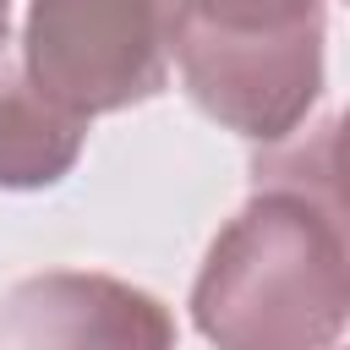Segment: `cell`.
Wrapping results in <instances>:
<instances>
[{
	"label": "cell",
	"mask_w": 350,
	"mask_h": 350,
	"mask_svg": "<svg viewBox=\"0 0 350 350\" xmlns=\"http://www.w3.org/2000/svg\"><path fill=\"white\" fill-rule=\"evenodd\" d=\"M191 323L213 350H334L350 328V202L317 131L252 159V197L191 284Z\"/></svg>",
	"instance_id": "cell-1"
},
{
	"label": "cell",
	"mask_w": 350,
	"mask_h": 350,
	"mask_svg": "<svg viewBox=\"0 0 350 350\" xmlns=\"http://www.w3.org/2000/svg\"><path fill=\"white\" fill-rule=\"evenodd\" d=\"M186 98L246 142H290L323 98V0H175Z\"/></svg>",
	"instance_id": "cell-2"
},
{
	"label": "cell",
	"mask_w": 350,
	"mask_h": 350,
	"mask_svg": "<svg viewBox=\"0 0 350 350\" xmlns=\"http://www.w3.org/2000/svg\"><path fill=\"white\" fill-rule=\"evenodd\" d=\"M175 0H27L22 60L82 120L148 104L170 82Z\"/></svg>",
	"instance_id": "cell-3"
},
{
	"label": "cell",
	"mask_w": 350,
	"mask_h": 350,
	"mask_svg": "<svg viewBox=\"0 0 350 350\" xmlns=\"http://www.w3.org/2000/svg\"><path fill=\"white\" fill-rule=\"evenodd\" d=\"M0 350H175V317L126 279L55 268L5 290Z\"/></svg>",
	"instance_id": "cell-4"
},
{
	"label": "cell",
	"mask_w": 350,
	"mask_h": 350,
	"mask_svg": "<svg viewBox=\"0 0 350 350\" xmlns=\"http://www.w3.org/2000/svg\"><path fill=\"white\" fill-rule=\"evenodd\" d=\"M88 120L49 98L22 49L0 44V191H44L82 159Z\"/></svg>",
	"instance_id": "cell-5"
},
{
	"label": "cell",
	"mask_w": 350,
	"mask_h": 350,
	"mask_svg": "<svg viewBox=\"0 0 350 350\" xmlns=\"http://www.w3.org/2000/svg\"><path fill=\"white\" fill-rule=\"evenodd\" d=\"M312 131H317V148H323V164H328L334 186H339V191H345V202H350V104H345L334 120L312 126Z\"/></svg>",
	"instance_id": "cell-6"
},
{
	"label": "cell",
	"mask_w": 350,
	"mask_h": 350,
	"mask_svg": "<svg viewBox=\"0 0 350 350\" xmlns=\"http://www.w3.org/2000/svg\"><path fill=\"white\" fill-rule=\"evenodd\" d=\"M5 27H11V0H0V44H5Z\"/></svg>",
	"instance_id": "cell-7"
},
{
	"label": "cell",
	"mask_w": 350,
	"mask_h": 350,
	"mask_svg": "<svg viewBox=\"0 0 350 350\" xmlns=\"http://www.w3.org/2000/svg\"><path fill=\"white\" fill-rule=\"evenodd\" d=\"M345 350H350V345H345Z\"/></svg>",
	"instance_id": "cell-8"
}]
</instances>
